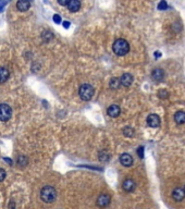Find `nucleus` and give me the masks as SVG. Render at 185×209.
Segmentation results:
<instances>
[{"label":"nucleus","instance_id":"obj_1","mask_svg":"<svg viewBox=\"0 0 185 209\" xmlns=\"http://www.w3.org/2000/svg\"><path fill=\"white\" fill-rule=\"evenodd\" d=\"M112 50H113V52L117 56L122 57V56H125L130 51V45H129V43L125 39L119 38L113 43Z\"/></svg>","mask_w":185,"mask_h":209},{"label":"nucleus","instance_id":"obj_13","mask_svg":"<svg viewBox=\"0 0 185 209\" xmlns=\"http://www.w3.org/2000/svg\"><path fill=\"white\" fill-rule=\"evenodd\" d=\"M81 8V2L77 1V0H70L69 5H68V9L70 10L71 12H76L80 10Z\"/></svg>","mask_w":185,"mask_h":209},{"label":"nucleus","instance_id":"obj_8","mask_svg":"<svg viewBox=\"0 0 185 209\" xmlns=\"http://www.w3.org/2000/svg\"><path fill=\"white\" fill-rule=\"evenodd\" d=\"M120 83H121V86L129 87L133 83V76L131 75L130 73H124L122 76L120 77Z\"/></svg>","mask_w":185,"mask_h":209},{"label":"nucleus","instance_id":"obj_18","mask_svg":"<svg viewBox=\"0 0 185 209\" xmlns=\"http://www.w3.org/2000/svg\"><path fill=\"white\" fill-rule=\"evenodd\" d=\"M123 134H124L125 136H127V137H132L134 135V130L130 127H125L123 129Z\"/></svg>","mask_w":185,"mask_h":209},{"label":"nucleus","instance_id":"obj_26","mask_svg":"<svg viewBox=\"0 0 185 209\" xmlns=\"http://www.w3.org/2000/svg\"><path fill=\"white\" fill-rule=\"evenodd\" d=\"M69 2H70V0H59L58 1V3H59L60 6H66L69 5Z\"/></svg>","mask_w":185,"mask_h":209},{"label":"nucleus","instance_id":"obj_23","mask_svg":"<svg viewBox=\"0 0 185 209\" xmlns=\"http://www.w3.org/2000/svg\"><path fill=\"white\" fill-rule=\"evenodd\" d=\"M137 155L139 156V158H144V147L143 146L138 147V149H137Z\"/></svg>","mask_w":185,"mask_h":209},{"label":"nucleus","instance_id":"obj_3","mask_svg":"<svg viewBox=\"0 0 185 209\" xmlns=\"http://www.w3.org/2000/svg\"><path fill=\"white\" fill-rule=\"evenodd\" d=\"M94 93H95V90L90 84H83L80 86V89H78V96L84 101L90 100L94 96Z\"/></svg>","mask_w":185,"mask_h":209},{"label":"nucleus","instance_id":"obj_25","mask_svg":"<svg viewBox=\"0 0 185 209\" xmlns=\"http://www.w3.org/2000/svg\"><path fill=\"white\" fill-rule=\"evenodd\" d=\"M54 22L56 24H60L61 23V17H60L59 14H54Z\"/></svg>","mask_w":185,"mask_h":209},{"label":"nucleus","instance_id":"obj_20","mask_svg":"<svg viewBox=\"0 0 185 209\" xmlns=\"http://www.w3.org/2000/svg\"><path fill=\"white\" fill-rule=\"evenodd\" d=\"M52 37H54V35H52L51 32H45L43 34V38L45 42H49L50 39H52Z\"/></svg>","mask_w":185,"mask_h":209},{"label":"nucleus","instance_id":"obj_19","mask_svg":"<svg viewBox=\"0 0 185 209\" xmlns=\"http://www.w3.org/2000/svg\"><path fill=\"white\" fill-rule=\"evenodd\" d=\"M27 158L25 156H20L19 158H17V165H27Z\"/></svg>","mask_w":185,"mask_h":209},{"label":"nucleus","instance_id":"obj_4","mask_svg":"<svg viewBox=\"0 0 185 209\" xmlns=\"http://www.w3.org/2000/svg\"><path fill=\"white\" fill-rule=\"evenodd\" d=\"M12 116V109L9 104H0V121H8Z\"/></svg>","mask_w":185,"mask_h":209},{"label":"nucleus","instance_id":"obj_14","mask_svg":"<svg viewBox=\"0 0 185 209\" xmlns=\"http://www.w3.org/2000/svg\"><path fill=\"white\" fill-rule=\"evenodd\" d=\"M29 7H31V2L29 1H25V0H20L16 3V8L20 11H26V10L29 9Z\"/></svg>","mask_w":185,"mask_h":209},{"label":"nucleus","instance_id":"obj_12","mask_svg":"<svg viewBox=\"0 0 185 209\" xmlns=\"http://www.w3.org/2000/svg\"><path fill=\"white\" fill-rule=\"evenodd\" d=\"M107 112H108L109 117H111V118H117V117H119V115L121 113V110H120L119 106H117V104H111V106L108 108Z\"/></svg>","mask_w":185,"mask_h":209},{"label":"nucleus","instance_id":"obj_11","mask_svg":"<svg viewBox=\"0 0 185 209\" xmlns=\"http://www.w3.org/2000/svg\"><path fill=\"white\" fill-rule=\"evenodd\" d=\"M151 77L155 82H160L164 77V72L162 69H155L151 73Z\"/></svg>","mask_w":185,"mask_h":209},{"label":"nucleus","instance_id":"obj_28","mask_svg":"<svg viewBox=\"0 0 185 209\" xmlns=\"http://www.w3.org/2000/svg\"><path fill=\"white\" fill-rule=\"evenodd\" d=\"M9 209H15V203H14V200H11V202H10Z\"/></svg>","mask_w":185,"mask_h":209},{"label":"nucleus","instance_id":"obj_21","mask_svg":"<svg viewBox=\"0 0 185 209\" xmlns=\"http://www.w3.org/2000/svg\"><path fill=\"white\" fill-rule=\"evenodd\" d=\"M157 8L159 9V10H161V11H162V10H166V9L168 8V3H167L166 1H163V0H162V1H160V2L158 3Z\"/></svg>","mask_w":185,"mask_h":209},{"label":"nucleus","instance_id":"obj_6","mask_svg":"<svg viewBox=\"0 0 185 209\" xmlns=\"http://www.w3.org/2000/svg\"><path fill=\"white\" fill-rule=\"evenodd\" d=\"M147 124L150 127H158L160 125V118L157 115H149L147 117Z\"/></svg>","mask_w":185,"mask_h":209},{"label":"nucleus","instance_id":"obj_5","mask_svg":"<svg viewBox=\"0 0 185 209\" xmlns=\"http://www.w3.org/2000/svg\"><path fill=\"white\" fill-rule=\"evenodd\" d=\"M111 202V197L108 194H100L97 198V206L100 208H105L107 207Z\"/></svg>","mask_w":185,"mask_h":209},{"label":"nucleus","instance_id":"obj_15","mask_svg":"<svg viewBox=\"0 0 185 209\" xmlns=\"http://www.w3.org/2000/svg\"><path fill=\"white\" fill-rule=\"evenodd\" d=\"M10 73L8 71V69H5L3 66H0V84L5 83L8 78H9Z\"/></svg>","mask_w":185,"mask_h":209},{"label":"nucleus","instance_id":"obj_2","mask_svg":"<svg viewBox=\"0 0 185 209\" xmlns=\"http://www.w3.org/2000/svg\"><path fill=\"white\" fill-rule=\"evenodd\" d=\"M40 198L45 203H54L57 198V192H56L54 187L50 186V185L44 186L40 191Z\"/></svg>","mask_w":185,"mask_h":209},{"label":"nucleus","instance_id":"obj_17","mask_svg":"<svg viewBox=\"0 0 185 209\" xmlns=\"http://www.w3.org/2000/svg\"><path fill=\"white\" fill-rule=\"evenodd\" d=\"M109 86L112 88V89H117L121 86V83H120V78H117V77H113L110 80L109 82Z\"/></svg>","mask_w":185,"mask_h":209},{"label":"nucleus","instance_id":"obj_24","mask_svg":"<svg viewBox=\"0 0 185 209\" xmlns=\"http://www.w3.org/2000/svg\"><path fill=\"white\" fill-rule=\"evenodd\" d=\"M5 176H7V173H5V171L3 169H1L0 168V182H2L3 180L5 179Z\"/></svg>","mask_w":185,"mask_h":209},{"label":"nucleus","instance_id":"obj_16","mask_svg":"<svg viewBox=\"0 0 185 209\" xmlns=\"http://www.w3.org/2000/svg\"><path fill=\"white\" fill-rule=\"evenodd\" d=\"M174 120L178 124H183L185 123V112L184 111H179L175 113L174 116Z\"/></svg>","mask_w":185,"mask_h":209},{"label":"nucleus","instance_id":"obj_7","mask_svg":"<svg viewBox=\"0 0 185 209\" xmlns=\"http://www.w3.org/2000/svg\"><path fill=\"white\" fill-rule=\"evenodd\" d=\"M185 197V192L183 188L181 187H176L174 188L173 192H172V198L176 202H182Z\"/></svg>","mask_w":185,"mask_h":209},{"label":"nucleus","instance_id":"obj_27","mask_svg":"<svg viewBox=\"0 0 185 209\" xmlns=\"http://www.w3.org/2000/svg\"><path fill=\"white\" fill-rule=\"evenodd\" d=\"M7 5V1H0V12L3 11V8Z\"/></svg>","mask_w":185,"mask_h":209},{"label":"nucleus","instance_id":"obj_30","mask_svg":"<svg viewBox=\"0 0 185 209\" xmlns=\"http://www.w3.org/2000/svg\"><path fill=\"white\" fill-rule=\"evenodd\" d=\"M160 56H161V54H160L159 51H156V52H155V57H156V58H157V57H160Z\"/></svg>","mask_w":185,"mask_h":209},{"label":"nucleus","instance_id":"obj_22","mask_svg":"<svg viewBox=\"0 0 185 209\" xmlns=\"http://www.w3.org/2000/svg\"><path fill=\"white\" fill-rule=\"evenodd\" d=\"M158 96L160 97V98H167L168 97V92L167 90H159V93H158Z\"/></svg>","mask_w":185,"mask_h":209},{"label":"nucleus","instance_id":"obj_10","mask_svg":"<svg viewBox=\"0 0 185 209\" xmlns=\"http://www.w3.org/2000/svg\"><path fill=\"white\" fill-rule=\"evenodd\" d=\"M120 163L124 167H131L133 165V158L129 154H122L120 156Z\"/></svg>","mask_w":185,"mask_h":209},{"label":"nucleus","instance_id":"obj_29","mask_svg":"<svg viewBox=\"0 0 185 209\" xmlns=\"http://www.w3.org/2000/svg\"><path fill=\"white\" fill-rule=\"evenodd\" d=\"M63 26H64V28H69V26H70V22H69V21H64V22H63Z\"/></svg>","mask_w":185,"mask_h":209},{"label":"nucleus","instance_id":"obj_9","mask_svg":"<svg viewBox=\"0 0 185 209\" xmlns=\"http://www.w3.org/2000/svg\"><path fill=\"white\" fill-rule=\"evenodd\" d=\"M122 187H123V190H124L125 192L132 193V192H134V190H135V187H136V184L132 179H126V180L123 182Z\"/></svg>","mask_w":185,"mask_h":209},{"label":"nucleus","instance_id":"obj_31","mask_svg":"<svg viewBox=\"0 0 185 209\" xmlns=\"http://www.w3.org/2000/svg\"><path fill=\"white\" fill-rule=\"evenodd\" d=\"M183 190H184V192H185V186H184V188H183Z\"/></svg>","mask_w":185,"mask_h":209}]
</instances>
